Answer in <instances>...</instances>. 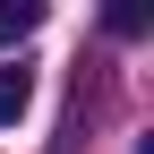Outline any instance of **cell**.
I'll return each instance as SVG.
<instances>
[{
    "label": "cell",
    "mask_w": 154,
    "mask_h": 154,
    "mask_svg": "<svg viewBox=\"0 0 154 154\" xmlns=\"http://www.w3.org/2000/svg\"><path fill=\"white\" fill-rule=\"evenodd\" d=\"M26 103H34V77H26V69H0V128L26 120Z\"/></svg>",
    "instance_id": "6da1fadb"
},
{
    "label": "cell",
    "mask_w": 154,
    "mask_h": 154,
    "mask_svg": "<svg viewBox=\"0 0 154 154\" xmlns=\"http://www.w3.org/2000/svg\"><path fill=\"white\" fill-rule=\"evenodd\" d=\"M34 26H43V9H34V0H0V43H26Z\"/></svg>",
    "instance_id": "7a4b0ae2"
}]
</instances>
